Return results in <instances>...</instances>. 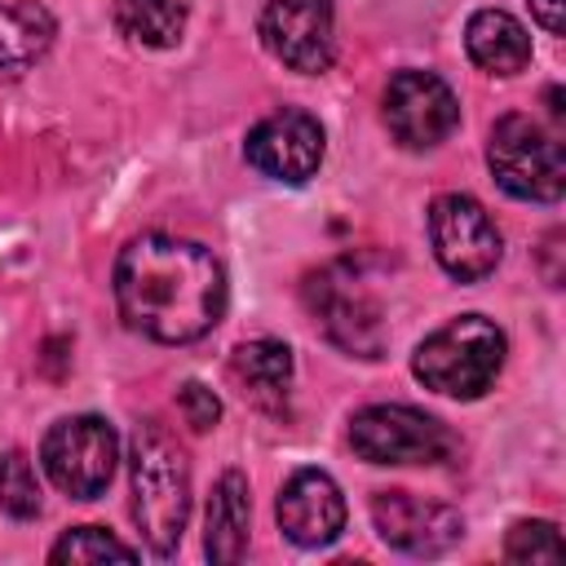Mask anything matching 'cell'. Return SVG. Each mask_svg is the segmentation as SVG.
I'll return each mask as SVG.
<instances>
[{
	"label": "cell",
	"instance_id": "6da1fadb",
	"mask_svg": "<svg viewBox=\"0 0 566 566\" xmlns=\"http://www.w3.org/2000/svg\"><path fill=\"white\" fill-rule=\"evenodd\" d=\"M115 301L133 332L159 345H186L217 327L226 274L203 243L142 234L115 261Z\"/></svg>",
	"mask_w": 566,
	"mask_h": 566
},
{
	"label": "cell",
	"instance_id": "7a4b0ae2",
	"mask_svg": "<svg viewBox=\"0 0 566 566\" xmlns=\"http://www.w3.org/2000/svg\"><path fill=\"white\" fill-rule=\"evenodd\" d=\"M128 473H133V522L146 548L155 557H172L190 517V460L181 442L164 424L142 420L133 429Z\"/></svg>",
	"mask_w": 566,
	"mask_h": 566
},
{
	"label": "cell",
	"instance_id": "3957f363",
	"mask_svg": "<svg viewBox=\"0 0 566 566\" xmlns=\"http://www.w3.org/2000/svg\"><path fill=\"white\" fill-rule=\"evenodd\" d=\"M500 367H504V332L482 314L451 318L447 327L424 336L411 358L416 380H424V389L447 398H482L500 376Z\"/></svg>",
	"mask_w": 566,
	"mask_h": 566
},
{
	"label": "cell",
	"instance_id": "277c9868",
	"mask_svg": "<svg viewBox=\"0 0 566 566\" xmlns=\"http://www.w3.org/2000/svg\"><path fill=\"white\" fill-rule=\"evenodd\" d=\"M486 164H491L495 181H500L513 199L557 203L562 190H566L562 142H557V133H548V128H544L539 119H531V115H504V119L491 124Z\"/></svg>",
	"mask_w": 566,
	"mask_h": 566
},
{
	"label": "cell",
	"instance_id": "5b68a950",
	"mask_svg": "<svg viewBox=\"0 0 566 566\" xmlns=\"http://www.w3.org/2000/svg\"><path fill=\"white\" fill-rule=\"evenodd\" d=\"M349 447L367 464H442L455 438L447 433L442 420L416 407L380 402V407H363L349 420Z\"/></svg>",
	"mask_w": 566,
	"mask_h": 566
},
{
	"label": "cell",
	"instance_id": "8992f818",
	"mask_svg": "<svg viewBox=\"0 0 566 566\" xmlns=\"http://www.w3.org/2000/svg\"><path fill=\"white\" fill-rule=\"evenodd\" d=\"M40 460L57 491H66L71 500H97L111 486L119 438L102 416H71L44 433Z\"/></svg>",
	"mask_w": 566,
	"mask_h": 566
},
{
	"label": "cell",
	"instance_id": "52a82bcc",
	"mask_svg": "<svg viewBox=\"0 0 566 566\" xmlns=\"http://www.w3.org/2000/svg\"><path fill=\"white\" fill-rule=\"evenodd\" d=\"M429 239H433L438 265L460 283L486 279L504 252V239L491 212L469 195H438L429 203Z\"/></svg>",
	"mask_w": 566,
	"mask_h": 566
},
{
	"label": "cell",
	"instance_id": "ba28073f",
	"mask_svg": "<svg viewBox=\"0 0 566 566\" xmlns=\"http://www.w3.org/2000/svg\"><path fill=\"white\" fill-rule=\"evenodd\" d=\"M385 124L407 150H429L460 124V102L433 71H398L385 84Z\"/></svg>",
	"mask_w": 566,
	"mask_h": 566
},
{
	"label": "cell",
	"instance_id": "9c48e42d",
	"mask_svg": "<svg viewBox=\"0 0 566 566\" xmlns=\"http://www.w3.org/2000/svg\"><path fill=\"white\" fill-rule=\"evenodd\" d=\"M261 40L283 66H292L301 75L327 71V62L336 53L332 0H265Z\"/></svg>",
	"mask_w": 566,
	"mask_h": 566
},
{
	"label": "cell",
	"instance_id": "30bf717a",
	"mask_svg": "<svg viewBox=\"0 0 566 566\" xmlns=\"http://www.w3.org/2000/svg\"><path fill=\"white\" fill-rule=\"evenodd\" d=\"M371 522L389 548L411 553V557H438L464 535L460 509H451L442 500L411 495V491H376Z\"/></svg>",
	"mask_w": 566,
	"mask_h": 566
},
{
	"label": "cell",
	"instance_id": "8fae6325",
	"mask_svg": "<svg viewBox=\"0 0 566 566\" xmlns=\"http://www.w3.org/2000/svg\"><path fill=\"white\" fill-rule=\"evenodd\" d=\"M243 155H248V164H252L256 172H265V177H274V181H287V186H301V181H310V177L318 172V164H323V128H318L314 115L283 106V111L265 115V119L248 133Z\"/></svg>",
	"mask_w": 566,
	"mask_h": 566
},
{
	"label": "cell",
	"instance_id": "7c38bea8",
	"mask_svg": "<svg viewBox=\"0 0 566 566\" xmlns=\"http://www.w3.org/2000/svg\"><path fill=\"white\" fill-rule=\"evenodd\" d=\"M279 531L301 548H323L345 531V495L323 469H296L279 491Z\"/></svg>",
	"mask_w": 566,
	"mask_h": 566
},
{
	"label": "cell",
	"instance_id": "4fadbf2b",
	"mask_svg": "<svg viewBox=\"0 0 566 566\" xmlns=\"http://www.w3.org/2000/svg\"><path fill=\"white\" fill-rule=\"evenodd\" d=\"M305 301L336 345H345L363 358L380 354V314H376L371 296L358 287V279H340V270H323L318 279H310Z\"/></svg>",
	"mask_w": 566,
	"mask_h": 566
},
{
	"label": "cell",
	"instance_id": "5bb4252c",
	"mask_svg": "<svg viewBox=\"0 0 566 566\" xmlns=\"http://www.w3.org/2000/svg\"><path fill=\"white\" fill-rule=\"evenodd\" d=\"M208 535H203V553L217 566H234L248 553V526H252V500H248V478L239 469L221 473V482L212 486L208 500Z\"/></svg>",
	"mask_w": 566,
	"mask_h": 566
},
{
	"label": "cell",
	"instance_id": "9a60e30c",
	"mask_svg": "<svg viewBox=\"0 0 566 566\" xmlns=\"http://www.w3.org/2000/svg\"><path fill=\"white\" fill-rule=\"evenodd\" d=\"M469 57L491 75H517L531 62V35L526 27L504 9H478L464 27Z\"/></svg>",
	"mask_w": 566,
	"mask_h": 566
},
{
	"label": "cell",
	"instance_id": "2e32d148",
	"mask_svg": "<svg viewBox=\"0 0 566 566\" xmlns=\"http://www.w3.org/2000/svg\"><path fill=\"white\" fill-rule=\"evenodd\" d=\"M230 376L261 411H283L292 385V349L283 340H248L234 349Z\"/></svg>",
	"mask_w": 566,
	"mask_h": 566
},
{
	"label": "cell",
	"instance_id": "e0dca14e",
	"mask_svg": "<svg viewBox=\"0 0 566 566\" xmlns=\"http://www.w3.org/2000/svg\"><path fill=\"white\" fill-rule=\"evenodd\" d=\"M57 22L35 0H0V71H22L49 53Z\"/></svg>",
	"mask_w": 566,
	"mask_h": 566
},
{
	"label": "cell",
	"instance_id": "ac0fdd59",
	"mask_svg": "<svg viewBox=\"0 0 566 566\" xmlns=\"http://www.w3.org/2000/svg\"><path fill=\"white\" fill-rule=\"evenodd\" d=\"M115 27L146 49H168L186 31V0H115Z\"/></svg>",
	"mask_w": 566,
	"mask_h": 566
},
{
	"label": "cell",
	"instance_id": "d6986e66",
	"mask_svg": "<svg viewBox=\"0 0 566 566\" xmlns=\"http://www.w3.org/2000/svg\"><path fill=\"white\" fill-rule=\"evenodd\" d=\"M0 509L18 522L40 513V482L27 460V451H4L0 455Z\"/></svg>",
	"mask_w": 566,
	"mask_h": 566
},
{
	"label": "cell",
	"instance_id": "ffe728a7",
	"mask_svg": "<svg viewBox=\"0 0 566 566\" xmlns=\"http://www.w3.org/2000/svg\"><path fill=\"white\" fill-rule=\"evenodd\" d=\"M106 557H119V562H133L137 548L119 544L115 535H106L102 526H75L66 531L53 548H49V562H106Z\"/></svg>",
	"mask_w": 566,
	"mask_h": 566
},
{
	"label": "cell",
	"instance_id": "44dd1931",
	"mask_svg": "<svg viewBox=\"0 0 566 566\" xmlns=\"http://www.w3.org/2000/svg\"><path fill=\"white\" fill-rule=\"evenodd\" d=\"M509 562H557L562 557V535L553 522H517L504 539Z\"/></svg>",
	"mask_w": 566,
	"mask_h": 566
},
{
	"label": "cell",
	"instance_id": "7402d4cb",
	"mask_svg": "<svg viewBox=\"0 0 566 566\" xmlns=\"http://www.w3.org/2000/svg\"><path fill=\"white\" fill-rule=\"evenodd\" d=\"M177 407H181V416H186V424L190 429H212L217 424V416H221V402H217V394L212 389H203L199 380H190V385H181L177 389Z\"/></svg>",
	"mask_w": 566,
	"mask_h": 566
},
{
	"label": "cell",
	"instance_id": "603a6c76",
	"mask_svg": "<svg viewBox=\"0 0 566 566\" xmlns=\"http://www.w3.org/2000/svg\"><path fill=\"white\" fill-rule=\"evenodd\" d=\"M531 9H535L539 27L548 35H562V9H566V0H531Z\"/></svg>",
	"mask_w": 566,
	"mask_h": 566
}]
</instances>
